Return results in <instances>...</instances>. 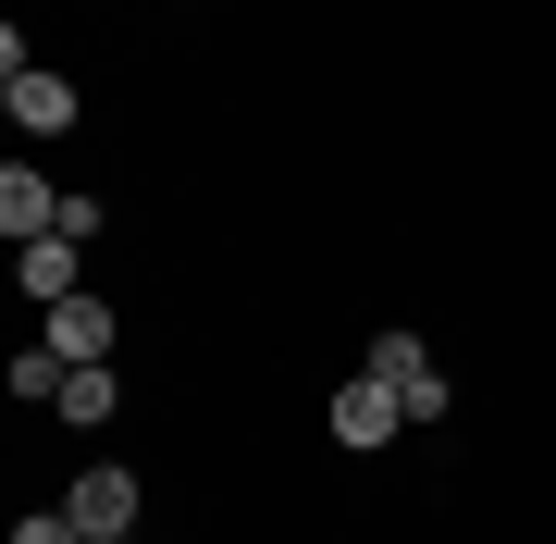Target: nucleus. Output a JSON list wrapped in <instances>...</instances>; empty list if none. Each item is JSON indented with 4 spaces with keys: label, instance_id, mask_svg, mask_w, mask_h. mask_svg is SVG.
<instances>
[{
    "label": "nucleus",
    "instance_id": "6e6552de",
    "mask_svg": "<svg viewBox=\"0 0 556 544\" xmlns=\"http://www.w3.org/2000/svg\"><path fill=\"white\" fill-rule=\"evenodd\" d=\"M0 383H13V408H62V383H75V359H62V346H25V359L0 371Z\"/></svg>",
    "mask_w": 556,
    "mask_h": 544
},
{
    "label": "nucleus",
    "instance_id": "0eeeda50",
    "mask_svg": "<svg viewBox=\"0 0 556 544\" xmlns=\"http://www.w3.org/2000/svg\"><path fill=\"white\" fill-rule=\"evenodd\" d=\"M50 346H62V359L87 371V359H112V346H124V322H112L100 298H62V309H50Z\"/></svg>",
    "mask_w": 556,
    "mask_h": 544
},
{
    "label": "nucleus",
    "instance_id": "39448f33",
    "mask_svg": "<svg viewBox=\"0 0 556 544\" xmlns=\"http://www.w3.org/2000/svg\"><path fill=\"white\" fill-rule=\"evenodd\" d=\"M371 371L408 396V421H445V371H433V346H420V334H371Z\"/></svg>",
    "mask_w": 556,
    "mask_h": 544
},
{
    "label": "nucleus",
    "instance_id": "9d476101",
    "mask_svg": "<svg viewBox=\"0 0 556 544\" xmlns=\"http://www.w3.org/2000/svg\"><path fill=\"white\" fill-rule=\"evenodd\" d=\"M13 544H87V532H75V507H25V520H13Z\"/></svg>",
    "mask_w": 556,
    "mask_h": 544
},
{
    "label": "nucleus",
    "instance_id": "20e7f679",
    "mask_svg": "<svg viewBox=\"0 0 556 544\" xmlns=\"http://www.w3.org/2000/svg\"><path fill=\"white\" fill-rule=\"evenodd\" d=\"M0 112H13L25 137H75V87L38 75V62H0Z\"/></svg>",
    "mask_w": 556,
    "mask_h": 544
},
{
    "label": "nucleus",
    "instance_id": "7ed1b4c3",
    "mask_svg": "<svg viewBox=\"0 0 556 544\" xmlns=\"http://www.w3.org/2000/svg\"><path fill=\"white\" fill-rule=\"evenodd\" d=\"M13 284H25L38 309L87 298V236H25V248H13Z\"/></svg>",
    "mask_w": 556,
    "mask_h": 544
},
{
    "label": "nucleus",
    "instance_id": "423d86ee",
    "mask_svg": "<svg viewBox=\"0 0 556 544\" xmlns=\"http://www.w3.org/2000/svg\"><path fill=\"white\" fill-rule=\"evenodd\" d=\"M62 211H75V199H62L50 174H25V162L0 174V236H13V248H25V236H62Z\"/></svg>",
    "mask_w": 556,
    "mask_h": 544
},
{
    "label": "nucleus",
    "instance_id": "f03ea898",
    "mask_svg": "<svg viewBox=\"0 0 556 544\" xmlns=\"http://www.w3.org/2000/svg\"><path fill=\"white\" fill-rule=\"evenodd\" d=\"M62 507H75L87 544H124V532H137V470H75V483H62Z\"/></svg>",
    "mask_w": 556,
    "mask_h": 544
},
{
    "label": "nucleus",
    "instance_id": "f257e3e1",
    "mask_svg": "<svg viewBox=\"0 0 556 544\" xmlns=\"http://www.w3.org/2000/svg\"><path fill=\"white\" fill-rule=\"evenodd\" d=\"M396 433H408V396L383 371H346L334 383V445H396Z\"/></svg>",
    "mask_w": 556,
    "mask_h": 544
},
{
    "label": "nucleus",
    "instance_id": "1a4fd4ad",
    "mask_svg": "<svg viewBox=\"0 0 556 544\" xmlns=\"http://www.w3.org/2000/svg\"><path fill=\"white\" fill-rule=\"evenodd\" d=\"M112 408H124V383H112L100 359H87L75 383H62V421H75V433H100V421H112Z\"/></svg>",
    "mask_w": 556,
    "mask_h": 544
}]
</instances>
